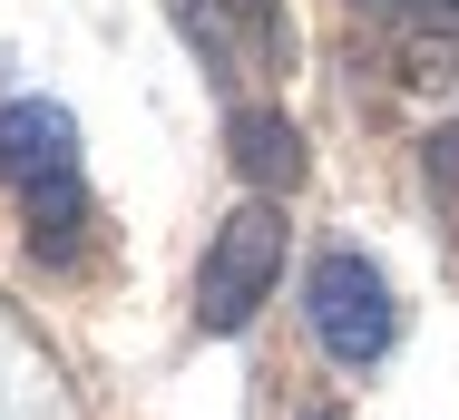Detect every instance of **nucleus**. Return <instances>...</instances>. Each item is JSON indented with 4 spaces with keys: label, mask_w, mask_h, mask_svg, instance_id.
<instances>
[{
    "label": "nucleus",
    "mask_w": 459,
    "mask_h": 420,
    "mask_svg": "<svg viewBox=\"0 0 459 420\" xmlns=\"http://www.w3.org/2000/svg\"><path fill=\"white\" fill-rule=\"evenodd\" d=\"M0 176H10L20 196L69 186V176H79V118H69L59 98H10V108H0Z\"/></svg>",
    "instance_id": "7ed1b4c3"
},
{
    "label": "nucleus",
    "mask_w": 459,
    "mask_h": 420,
    "mask_svg": "<svg viewBox=\"0 0 459 420\" xmlns=\"http://www.w3.org/2000/svg\"><path fill=\"white\" fill-rule=\"evenodd\" d=\"M313 333H323V352L333 362H381L391 342H401V303H391V274L371 264V254H323L313 264Z\"/></svg>",
    "instance_id": "f03ea898"
},
{
    "label": "nucleus",
    "mask_w": 459,
    "mask_h": 420,
    "mask_svg": "<svg viewBox=\"0 0 459 420\" xmlns=\"http://www.w3.org/2000/svg\"><path fill=\"white\" fill-rule=\"evenodd\" d=\"M274 274H283V215H274V196H255V206H235L215 225V245L195 264V323L205 333H245L264 313Z\"/></svg>",
    "instance_id": "f257e3e1"
},
{
    "label": "nucleus",
    "mask_w": 459,
    "mask_h": 420,
    "mask_svg": "<svg viewBox=\"0 0 459 420\" xmlns=\"http://www.w3.org/2000/svg\"><path fill=\"white\" fill-rule=\"evenodd\" d=\"M225 20H235L245 39H264V49H283V0H225Z\"/></svg>",
    "instance_id": "39448f33"
},
{
    "label": "nucleus",
    "mask_w": 459,
    "mask_h": 420,
    "mask_svg": "<svg viewBox=\"0 0 459 420\" xmlns=\"http://www.w3.org/2000/svg\"><path fill=\"white\" fill-rule=\"evenodd\" d=\"M313 420H333V411H313Z\"/></svg>",
    "instance_id": "6e6552de"
},
{
    "label": "nucleus",
    "mask_w": 459,
    "mask_h": 420,
    "mask_svg": "<svg viewBox=\"0 0 459 420\" xmlns=\"http://www.w3.org/2000/svg\"><path fill=\"white\" fill-rule=\"evenodd\" d=\"M371 10H401V20H430V30H459V0H371Z\"/></svg>",
    "instance_id": "423d86ee"
},
{
    "label": "nucleus",
    "mask_w": 459,
    "mask_h": 420,
    "mask_svg": "<svg viewBox=\"0 0 459 420\" xmlns=\"http://www.w3.org/2000/svg\"><path fill=\"white\" fill-rule=\"evenodd\" d=\"M225 147H235V167L255 176L264 196L303 186V137H293V118H274V108H245V118L225 127Z\"/></svg>",
    "instance_id": "20e7f679"
},
{
    "label": "nucleus",
    "mask_w": 459,
    "mask_h": 420,
    "mask_svg": "<svg viewBox=\"0 0 459 420\" xmlns=\"http://www.w3.org/2000/svg\"><path fill=\"white\" fill-rule=\"evenodd\" d=\"M430 167H440V186H459V118L440 127V137H430Z\"/></svg>",
    "instance_id": "0eeeda50"
}]
</instances>
